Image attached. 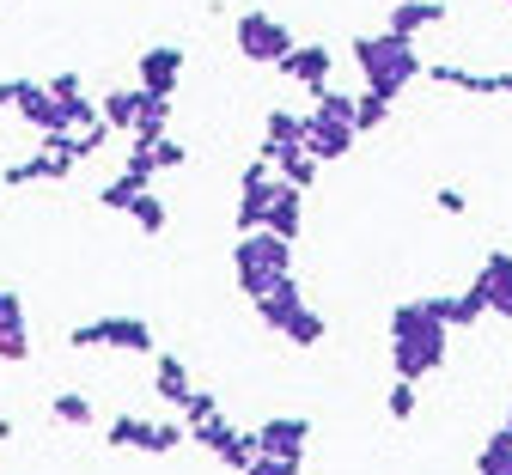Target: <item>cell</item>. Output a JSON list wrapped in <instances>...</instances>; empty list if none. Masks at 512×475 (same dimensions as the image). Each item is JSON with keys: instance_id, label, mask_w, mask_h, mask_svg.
I'll use <instances>...</instances> for the list:
<instances>
[{"instance_id": "cell-1", "label": "cell", "mask_w": 512, "mask_h": 475, "mask_svg": "<svg viewBox=\"0 0 512 475\" xmlns=\"http://www.w3.org/2000/svg\"><path fill=\"white\" fill-rule=\"evenodd\" d=\"M384 348H391V378H439L445 354H452V329L433 317L427 299H403L391 317H384Z\"/></svg>"}, {"instance_id": "cell-2", "label": "cell", "mask_w": 512, "mask_h": 475, "mask_svg": "<svg viewBox=\"0 0 512 475\" xmlns=\"http://www.w3.org/2000/svg\"><path fill=\"white\" fill-rule=\"evenodd\" d=\"M354 67H360V86L366 92H384V98H397L415 80H427V61H421L415 37H397V31H366V37H354Z\"/></svg>"}, {"instance_id": "cell-3", "label": "cell", "mask_w": 512, "mask_h": 475, "mask_svg": "<svg viewBox=\"0 0 512 475\" xmlns=\"http://www.w3.org/2000/svg\"><path fill=\"white\" fill-rule=\"evenodd\" d=\"M232 275H238V293L256 305L281 281H293V244L275 232H238L232 238Z\"/></svg>"}, {"instance_id": "cell-4", "label": "cell", "mask_w": 512, "mask_h": 475, "mask_svg": "<svg viewBox=\"0 0 512 475\" xmlns=\"http://www.w3.org/2000/svg\"><path fill=\"white\" fill-rule=\"evenodd\" d=\"M256 323H263L269 335H281V342H293V348H317V342L330 335L324 311L305 305V287H299V281H281L275 293L256 299Z\"/></svg>"}, {"instance_id": "cell-5", "label": "cell", "mask_w": 512, "mask_h": 475, "mask_svg": "<svg viewBox=\"0 0 512 475\" xmlns=\"http://www.w3.org/2000/svg\"><path fill=\"white\" fill-rule=\"evenodd\" d=\"M68 348L74 354H92V348H116V354H153V323L147 317H128V311H110V317H86L68 329Z\"/></svg>"}, {"instance_id": "cell-6", "label": "cell", "mask_w": 512, "mask_h": 475, "mask_svg": "<svg viewBox=\"0 0 512 475\" xmlns=\"http://www.w3.org/2000/svg\"><path fill=\"white\" fill-rule=\"evenodd\" d=\"M232 43H238V55L244 61H256V67H281L287 55H293V31L275 19V13H263V7H250V13H238L232 19Z\"/></svg>"}, {"instance_id": "cell-7", "label": "cell", "mask_w": 512, "mask_h": 475, "mask_svg": "<svg viewBox=\"0 0 512 475\" xmlns=\"http://www.w3.org/2000/svg\"><path fill=\"white\" fill-rule=\"evenodd\" d=\"M183 439H189L183 421H147V415H110V427H104V445H116V451H147V457H171Z\"/></svg>"}, {"instance_id": "cell-8", "label": "cell", "mask_w": 512, "mask_h": 475, "mask_svg": "<svg viewBox=\"0 0 512 475\" xmlns=\"http://www.w3.org/2000/svg\"><path fill=\"white\" fill-rule=\"evenodd\" d=\"M275 189H281V177H275V165L256 153L244 171H238V232H263L269 226V208H275Z\"/></svg>"}, {"instance_id": "cell-9", "label": "cell", "mask_w": 512, "mask_h": 475, "mask_svg": "<svg viewBox=\"0 0 512 475\" xmlns=\"http://www.w3.org/2000/svg\"><path fill=\"white\" fill-rule=\"evenodd\" d=\"M189 445H202L208 457H220L232 475H244L256 457H263V451H256V433H238L226 415H214V421H202V427H189Z\"/></svg>"}, {"instance_id": "cell-10", "label": "cell", "mask_w": 512, "mask_h": 475, "mask_svg": "<svg viewBox=\"0 0 512 475\" xmlns=\"http://www.w3.org/2000/svg\"><path fill=\"white\" fill-rule=\"evenodd\" d=\"M281 74L299 86V92H330L336 86V49L330 43H293V55L281 61Z\"/></svg>"}, {"instance_id": "cell-11", "label": "cell", "mask_w": 512, "mask_h": 475, "mask_svg": "<svg viewBox=\"0 0 512 475\" xmlns=\"http://www.w3.org/2000/svg\"><path fill=\"white\" fill-rule=\"evenodd\" d=\"M305 141H311V116H299V110H287V104H275L269 116H263V153L269 165H281V159H293V153H305Z\"/></svg>"}, {"instance_id": "cell-12", "label": "cell", "mask_w": 512, "mask_h": 475, "mask_svg": "<svg viewBox=\"0 0 512 475\" xmlns=\"http://www.w3.org/2000/svg\"><path fill=\"white\" fill-rule=\"evenodd\" d=\"M305 116H311V141H305V153H311L317 165H336V159L354 153L360 128H354L348 116H330V110H305Z\"/></svg>"}, {"instance_id": "cell-13", "label": "cell", "mask_w": 512, "mask_h": 475, "mask_svg": "<svg viewBox=\"0 0 512 475\" xmlns=\"http://www.w3.org/2000/svg\"><path fill=\"white\" fill-rule=\"evenodd\" d=\"M183 74H189V55H183V43H147V49H141V92H159V98H171V92L183 86Z\"/></svg>"}, {"instance_id": "cell-14", "label": "cell", "mask_w": 512, "mask_h": 475, "mask_svg": "<svg viewBox=\"0 0 512 475\" xmlns=\"http://www.w3.org/2000/svg\"><path fill=\"white\" fill-rule=\"evenodd\" d=\"M470 293H476L494 317H506V323H512V250H488V256H482Z\"/></svg>"}, {"instance_id": "cell-15", "label": "cell", "mask_w": 512, "mask_h": 475, "mask_svg": "<svg viewBox=\"0 0 512 475\" xmlns=\"http://www.w3.org/2000/svg\"><path fill=\"white\" fill-rule=\"evenodd\" d=\"M19 122L31 128V134H61L68 128V116H61V104H55V92H49V80H19Z\"/></svg>"}, {"instance_id": "cell-16", "label": "cell", "mask_w": 512, "mask_h": 475, "mask_svg": "<svg viewBox=\"0 0 512 475\" xmlns=\"http://www.w3.org/2000/svg\"><path fill=\"white\" fill-rule=\"evenodd\" d=\"M31 360V329H25V299L13 287H0V366Z\"/></svg>"}, {"instance_id": "cell-17", "label": "cell", "mask_w": 512, "mask_h": 475, "mask_svg": "<svg viewBox=\"0 0 512 475\" xmlns=\"http://www.w3.org/2000/svg\"><path fill=\"white\" fill-rule=\"evenodd\" d=\"M311 445V421L305 415H269L263 427H256V451L263 457H305Z\"/></svg>"}, {"instance_id": "cell-18", "label": "cell", "mask_w": 512, "mask_h": 475, "mask_svg": "<svg viewBox=\"0 0 512 475\" xmlns=\"http://www.w3.org/2000/svg\"><path fill=\"white\" fill-rule=\"evenodd\" d=\"M74 165H80V159H68V153H49V147H37L31 159L7 165L0 177H7V189H25V183H68V177H74Z\"/></svg>"}, {"instance_id": "cell-19", "label": "cell", "mask_w": 512, "mask_h": 475, "mask_svg": "<svg viewBox=\"0 0 512 475\" xmlns=\"http://www.w3.org/2000/svg\"><path fill=\"white\" fill-rule=\"evenodd\" d=\"M445 19H452V7H445V0H391V19H384V31L421 37V31H439Z\"/></svg>"}, {"instance_id": "cell-20", "label": "cell", "mask_w": 512, "mask_h": 475, "mask_svg": "<svg viewBox=\"0 0 512 475\" xmlns=\"http://www.w3.org/2000/svg\"><path fill=\"white\" fill-rule=\"evenodd\" d=\"M427 80H433V86H452V92H470V98L506 92V74H476V67H458V61H433Z\"/></svg>"}, {"instance_id": "cell-21", "label": "cell", "mask_w": 512, "mask_h": 475, "mask_svg": "<svg viewBox=\"0 0 512 475\" xmlns=\"http://www.w3.org/2000/svg\"><path fill=\"white\" fill-rule=\"evenodd\" d=\"M427 305H433V317L445 323V329H476L482 317H488V305L464 287V293H427Z\"/></svg>"}, {"instance_id": "cell-22", "label": "cell", "mask_w": 512, "mask_h": 475, "mask_svg": "<svg viewBox=\"0 0 512 475\" xmlns=\"http://www.w3.org/2000/svg\"><path fill=\"white\" fill-rule=\"evenodd\" d=\"M153 390H159V402H171L177 415H183V402L196 396V384H189V366H183L177 354H159V360H153Z\"/></svg>"}, {"instance_id": "cell-23", "label": "cell", "mask_w": 512, "mask_h": 475, "mask_svg": "<svg viewBox=\"0 0 512 475\" xmlns=\"http://www.w3.org/2000/svg\"><path fill=\"white\" fill-rule=\"evenodd\" d=\"M49 421L55 427H74V433H92L98 427V409H92L86 390H55L49 396Z\"/></svg>"}, {"instance_id": "cell-24", "label": "cell", "mask_w": 512, "mask_h": 475, "mask_svg": "<svg viewBox=\"0 0 512 475\" xmlns=\"http://www.w3.org/2000/svg\"><path fill=\"white\" fill-rule=\"evenodd\" d=\"M299 226H305V189H293V183H281L275 189V208H269V226L263 232H275V238H299Z\"/></svg>"}, {"instance_id": "cell-25", "label": "cell", "mask_w": 512, "mask_h": 475, "mask_svg": "<svg viewBox=\"0 0 512 475\" xmlns=\"http://www.w3.org/2000/svg\"><path fill=\"white\" fill-rule=\"evenodd\" d=\"M98 110H104V122H110L116 134H128V141H135V116H141V86H110V92L98 98Z\"/></svg>"}, {"instance_id": "cell-26", "label": "cell", "mask_w": 512, "mask_h": 475, "mask_svg": "<svg viewBox=\"0 0 512 475\" xmlns=\"http://www.w3.org/2000/svg\"><path fill=\"white\" fill-rule=\"evenodd\" d=\"M171 134V98L141 92V116H135V141H165Z\"/></svg>"}, {"instance_id": "cell-27", "label": "cell", "mask_w": 512, "mask_h": 475, "mask_svg": "<svg viewBox=\"0 0 512 475\" xmlns=\"http://www.w3.org/2000/svg\"><path fill=\"white\" fill-rule=\"evenodd\" d=\"M476 475H512V439L500 427L476 445Z\"/></svg>"}, {"instance_id": "cell-28", "label": "cell", "mask_w": 512, "mask_h": 475, "mask_svg": "<svg viewBox=\"0 0 512 475\" xmlns=\"http://www.w3.org/2000/svg\"><path fill=\"white\" fill-rule=\"evenodd\" d=\"M128 220H135V226H141V238H159V232L171 226V208H165V201H159V195L147 189V195L135 201V208H128Z\"/></svg>"}, {"instance_id": "cell-29", "label": "cell", "mask_w": 512, "mask_h": 475, "mask_svg": "<svg viewBox=\"0 0 512 475\" xmlns=\"http://www.w3.org/2000/svg\"><path fill=\"white\" fill-rule=\"evenodd\" d=\"M141 195H147V183H135V177H110V183L98 189V208H110V214H128Z\"/></svg>"}, {"instance_id": "cell-30", "label": "cell", "mask_w": 512, "mask_h": 475, "mask_svg": "<svg viewBox=\"0 0 512 475\" xmlns=\"http://www.w3.org/2000/svg\"><path fill=\"white\" fill-rule=\"evenodd\" d=\"M415 409H421V390H415L409 378H391V384H384V415H391V421H415Z\"/></svg>"}, {"instance_id": "cell-31", "label": "cell", "mask_w": 512, "mask_h": 475, "mask_svg": "<svg viewBox=\"0 0 512 475\" xmlns=\"http://www.w3.org/2000/svg\"><path fill=\"white\" fill-rule=\"evenodd\" d=\"M391 104H397V98H384V92H360V104H354V128H360V134L384 128V122H391Z\"/></svg>"}, {"instance_id": "cell-32", "label": "cell", "mask_w": 512, "mask_h": 475, "mask_svg": "<svg viewBox=\"0 0 512 475\" xmlns=\"http://www.w3.org/2000/svg\"><path fill=\"white\" fill-rule=\"evenodd\" d=\"M122 177H135V183H147V189H153V177H159V159H153V141H128V159H122Z\"/></svg>"}, {"instance_id": "cell-33", "label": "cell", "mask_w": 512, "mask_h": 475, "mask_svg": "<svg viewBox=\"0 0 512 475\" xmlns=\"http://www.w3.org/2000/svg\"><path fill=\"white\" fill-rule=\"evenodd\" d=\"M317 171H324V165H317L311 153H293V159H281V165H275V177H281V183H293V189H311V183H317Z\"/></svg>"}, {"instance_id": "cell-34", "label": "cell", "mask_w": 512, "mask_h": 475, "mask_svg": "<svg viewBox=\"0 0 512 475\" xmlns=\"http://www.w3.org/2000/svg\"><path fill=\"white\" fill-rule=\"evenodd\" d=\"M214 415H220V402H214V396L196 384V396L183 402V427H202V421H214Z\"/></svg>"}, {"instance_id": "cell-35", "label": "cell", "mask_w": 512, "mask_h": 475, "mask_svg": "<svg viewBox=\"0 0 512 475\" xmlns=\"http://www.w3.org/2000/svg\"><path fill=\"white\" fill-rule=\"evenodd\" d=\"M153 159H159V171H183V165H189V147L165 134V141H153Z\"/></svg>"}, {"instance_id": "cell-36", "label": "cell", "mask_w": 512, "mask_h": 475, "mask_svg": "<svg viewBox=\"0 0 512 475\" xmlns=\"http://www.w3.org/2000/svg\"><path fill=\"white\" fill-rule=\"evenodd\" d=\"M305 469V457H256L244 475H299Z\"/></svg>"}, {"instance_id": "cell-37", "label": "cell", "mask_w": 512, "mask_h": 475, "mask_svg": "<svg viewBox=\"0 0 512 475\" xmlns=\"http://www.w3.org/2000/svg\"><path fill=\"white\" fill-rule=\"evenodd\" d=\"M433 208H439V214H464L470 195H464V189H433Z\"/></svg>"}, {"instance_id": "cell-38", "label": "cell", "mask_w": 512, "mask_h": 475, "mask_svg": "<svg viewBox=\"0 0 512 475\" xmlns=\"http://www.w3.org/2000/svg\"><path fill=\"white\" fill-rule=\"evenodd\" d=\"M19 104V80H0V110H13Z\"/></svg>"}, {"instance_id": "cell-39", "label": "cell", "mask_w": 512, "mask_h": 475, "mask_svg": "<svg viewBox=\"0 0 512 475\" xmlns=\"http://www.w3.org/2000/svg\"><path fill=\"white\" fill-rule=\"evenodd\" d=\"M500 433H506V439H512V402H506V421H500Z\"/></svg>"}, {"instance_id": "cell-40", "label": "cell", "mask_w": 512, "mask_h": 475, "mask_svg": "<svg viewBox=\"0 0 512 475\" xmlns=\"http://www.w3.org/2000/svg\"><path fill=\"white\" fill-rule=\"evenodd\" d=\"M506 92H512V67H506Z\"/></svg>"}, {"instance_id": "cell-41", "label": "cell", "mask_w": 512, "mask_h": 475, "mask_svg": "<svg viewBox=\"0 0 512 475\" xmlns=\"http://www.w3.org/2000/svg\"><path fill=\"white\" fill-rule=\"evenodd\" d=\"M0 189H7V177H0Z\"/></svg>"}, {"instance_id": "cell-42", "label": "cell", "mask_w": 512, "mask_h": 475, "mask_svg": "<svg viewBox=\"0 0 512 475\" xmlns=\"http://www.w3.org/2000/svg\"><path fill=\"white\" fill-rule=\"evenodd\" d=\"M506 7H512V0H506Z\"/></svg>"}]
</instances>
